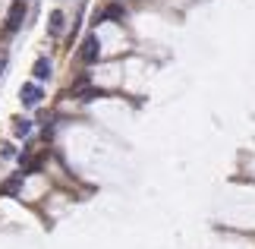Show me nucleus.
<instances>
[{
	"instance_id": "obj_10",
	"label": "nucleus",
	"mask_w": 255,
	"mask_h": 249,
	"mask_svg": "<svg viewBox=\"0 0 255 249\" xmlns=\"http://www.w3.org/2000/svg\"><path fill=\"white\" fill-rule=\"evenodd\" d=\"M0 155H3V158H13L16 148H13V145H3V148H0Z\"/></svg>"
},
{
	"instance_id": "obj_9",
	"label": "nucleus",
	"mask_w": 255,
	"mask_h": 249,
	"mask_svg": "<svg viewBox=\"0 0 255 249\" xmlns=\"http://www.w3.org/2000/svg\"><path fill=\"white\" fill-rule=\"evenodd\" d=\"M32 133V123L28 120H16V136H28Z\"/></svg>"
},
{
	"instance_id": "obj_3",
	"label": "nucleus",
	"mask_w": 255,
	"mask_h": 249,
	"mask_svg": "<svg viewBox=\"0 0 255 249\" xmlns=\"http://www.w3.org/2000/svg\"><path fill=\"white\" fill-rule=\"evenodd\" d=\"M98 47H101V44H98V38H95V35H88V38H85V44H82V54H79V57H82V63H95V60H98V54H101Z\"/></svg>"
},
{
	"instance_id": "obj_8",
	"label": "nucleus",
	"mask_w": 255,
	"mask_h": 249,
	"mask_svg": "<svg viewBox=\"0 0 255 249\" xmlns=\"http://www.w3.org/2000/svg\"><path fill=\"white\" fill-rule=\"evenodd\" d=\"M104 16H111V19H123V6H120V3L107 6V9H104Z\"/></svg>"
},
{
	"instance_id": "obj_4",
	"label": "nucleus",
	"mask_w": 255,
	"mask_h": 249,
	"mask_svg": "<svg viewBox=\"0 0 255 249\" xmlns=\"http://www.w3.org/2000/svg\"><path fill=\"white\" fill-rule=\"evenodd\" d=\"M32 73H35L38 82H47V79H51V60H47V57H38L35 66H32Z\"/></svg>"
},
{
	"instance_id": "obj_7",
	"label": "nucleus",
	"mask_w": 255,
	"mask_h": 249,
	"mask_svg": "<svg viewBox=\"0 0 255 249\" xmlns=\"http://www.w3.org/2000/svg\"><path fill=\"white\" fill-rule=\"evenodd\" d=\"M95 98H101L98 88H82V92H79V101H95Z\"/></svg>"
},
{
	"instance_id": "obj_2",
	"label": "nucleus",
	"mask_w": 255,
	"mask_h": 249,
	"mask_svg": "<svg viewBox=\"0 0 255 249\" xmlns=\"http://www.w3.org/2000/svg\"><path fill=\"white\" fill-rule=\"evenodd\" d=\"M19 98H22V107L32 111V107H38V104L44 101V88L35 85V82H25L22 88H19Z\"/></svg>"
},
{
	"instance_id": "obj_1",
	"label": "nucleus",
	"mask_w": 255,
	"mask_h": 249,
	"mask_svg": "<svg viewBox=\"0 0 255 249\" xmlns=\"http://www.w3.org/2000/svg\"><path fill=\"white\" fill-rule=\"evenodd\" d=\"M25 0H16L13 6H9V13H6V35H16L19 28H22V22H25Z\"/></svg>"
},
{
	"instance_id": "obj_5",
	"label": "nucleus",
	"mask_w": 255,
	"mask_h": 249,
	"mask_svg": "<svg viewBox=\"0 0 255 249\" xmlns=\"http://www.w3.org/2000/svg\"><path fill=\"white\" fill-rule=\"evenodd\" d=\"M60 28H63V13H60V9H54V13H51V25H47V32H51V35H60Z\"/></svg>"
},
{
	"instance_id": "obj_6",
	"label": "nucleus",
	"mask_w": 255,
	"mask_h": 249,
	"mask_svg": "<svg viewBox=\"0 0 255 249\" xmlns=\"http://www.w3.org/2000/svg\"><path fill=\"white\" fill-rule=\"evenodd\" d=\"M19 186H22V177H13V180H6L3 186H0V193H3V196H16Z\"/></svg>"
}]
</instances>
